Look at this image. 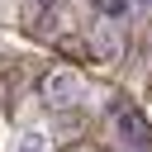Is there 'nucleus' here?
Instances as JSON below:
<instances>
[{
    "instance_id": "5",
    "label": "nucleus",
    "mask_w": 152,
    "mask_h": 152,
    "mask_svg": "<svg viewBox=\"0 0 152 152\" xmlns=\"http://www.w3.org/2000/svg\"><path fill=\"white\" fill-rule=\"evenodd\" d=\"M95 43H100V52H104V57H119V38H114L109 28H100V38H95Z\"/></svg>"
},
{
    "instance_id": "4",
    "label": "nucleus",
    "mask_w": 152,
    "mask_h": 152,
    "mask_svg": "<svg viewBox=\"0 0 152 152\" xmlns=\"http://www.w3.org/2000/svg\"><path fill=\"white\" fill-rule=\"evenodd\" d=\"M14 152H48V133H38V128L19 133V147H14Z\"/></svg>"
},
{
    "instance_id": "3",
    "label": "nucleus",
    "mask_w": 152,
    "mask_h": 152,
    "mask_svg": "<svg viewBox=\"0 0 152 152\" xmlns=\"http://www.w3.org/2000/svg\"><path fill=\"white\" fill-rule=\"evenodd\" d=\"M95 10L104 14V24H119V19L133 10V0H95Z\"/></svg>"
},
{
    "instance_id": "2",
    "label": "nucleus",
    "mask_w": 152,
    "mask_h": 152,
    "mask_svg": "<svg viewBox=\"0 0 152 152\" xmlns=\"http://www.w3.org/2000/svg\"><path fill=\"white\" fill-rule=\"evenodd\" d=\"M114 128H119V138H124L128 147H147V142H152V128H147V119H142V114H133V109H119Z\"/></svg>"
},
{
    "instance_id": "6",
    "label": "nucleus",
    "mask_w": 152,
    "mask_h": 152,
    "mask_svg": "<svg viewBox=\"0 0 152 152\" xmlns=\"http://www.w3.org/2000/svg\"><path fill=\"white\" fill-rule=\"evenodd\" d=\"M133 5H142V10H152V0H133Z\"/></svg>"
},
{
    "instance_id": "1",
    "label": "nucleus",
    "mask_w": 152,
    "mask_h": 152,
    "mask_svg": "<svg viewBox=\"0 0 152 152\" xmlns=\"http://www.w3.org/2000/svg\"><path fill=\"white\" fill-rule=\"evenodd\" d=\"M76 95H81L76 71H52V76L43 81V100H48V104H71Z\"/></svg>"
}]
</instances>
